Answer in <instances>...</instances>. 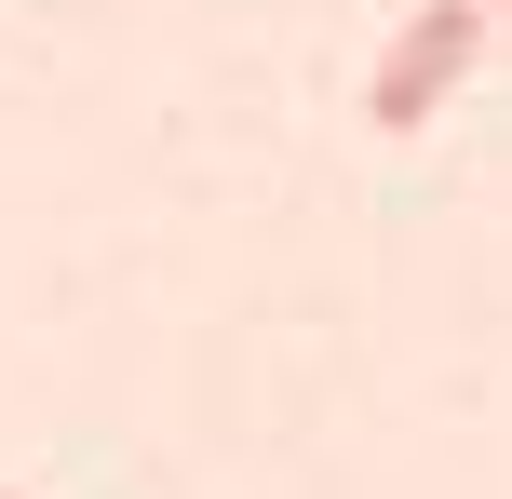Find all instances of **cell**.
I'll return each mask as SVG.
<instances>
[{"label":"cell","instance_id":"obj_1","mask_svg":"<svg viewBox=\"0 0 512 499\" xmlns=\"http://www.w3.org/2000/svg\"><path fill=\"white\" fill-rule=\"evenodd\" d=\"M472 54H486V0H432V14H405V41H391L378 81H364V122H378V135H418V122L472 81Z\"/></svg>","mask_w":512,"mask_h":499},{"label":"cell","instance_id":"obj_2","mask_svg":"<svg viewBox=\"0 0 512 499\" xmlns=\"http://www.w3.org/2000/svg\"><path fill=\"white\" fill-rule=\"evenodd\" d=\"M486 14H512V0H486Z\"/></svg>","mask_w":512,"mask_h":499},{"label":"cell","instance_id":"obj_3","mask_svg":"<svg viewBox=\"0 0 512 499\" xmlns=\"http://www.w3.org/2000/svg\"><path fill=\"white\" fill-rule=\"evenodd\" d=\"M0 499H14V486H0Z\"/></svg>","mask_w":512,"mask_h":499}]
</instances>
